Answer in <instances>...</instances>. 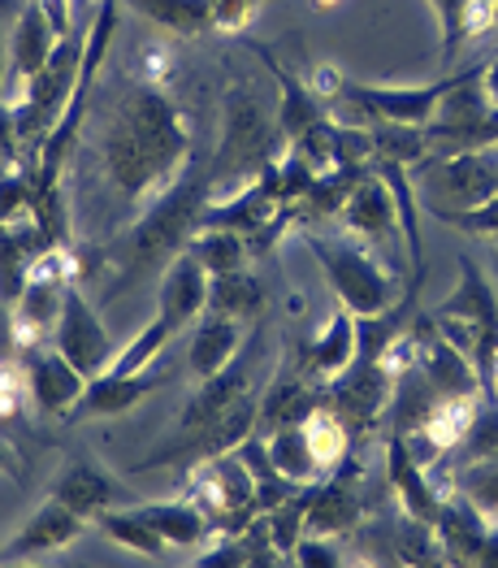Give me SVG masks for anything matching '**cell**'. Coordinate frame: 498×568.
Returning a JSON list of instances; mask_svg holds the SVG:
<instances>
[{
    "label": "cell",
    "instance_id": "obj_1",
    "mask_svg": "<svg viewBox=\"0 0 498 568\" xmlns=\"http://www.w3.org/2000/svg\"><path fill=\"white\" fill-rule=\"evenodd\" d=\"M100 156L113 191L135 209L174 187L191 156V131L174 95L161 83H131L104 122Z\"/></svg>",
    "mask_w": 498,
    "mask_h": 568
},
{
    "label": "cell",
    "instance_id": "obj_2",
    "mask_svg": "<svg viewBox=\"0 0 498 568\" xmlns=\"http://www.w3.org/2000/svg\"><path fill=\"white\" fill-rule=\"evenodd\" d=\"M209 200H213L209 165H200V170H182L174 187H165L148 209H139L135 226L113 247H104L109 270H118V283L109 286V295L131 291L135 283L152 278L156 270H165L179 252H186V243L200 231Z\"/></svg>",
    "mask_w": 498,
    "mask_h": 568
},
{
    "label": "cell",
    "instance_id": "obj_3",
    "mask_svg": "<svg viewBox=\"0 0 498 568\" xmlns=\"http://www.w3.org/2000/svg\"><path fill=\"white\" fill-rule=\"evenodd\" d=\"M277 140H282L277 118H270L247 88H234L226 95V140L209 165L213 200H226L247 183H256L265 174V165L277 156Z\"/></svg>",
    "mask_w": 498,
    "mask_h": 568
},
{
    "label": "cell",
    "instance_id": "obj_4",
    "mask_svg": "<svg viewBox=\"0 0 498 568\" xmlns=\"http://www.w3.org/2000/svg\"><path fill=\"white\" fill-rule=\"evenodd\" d=\"M411 187L420 195L425 213H434V222L486 204L490 195H498V143L425 156L411 170Z\"/></svg>",
    "mask_w": 498,
    "mask_h": 568
},
{
    "label": "cell",
    "instance_id": "obj_5",
    "mask_svg": "<svg viewBox=\"0 0 498 568\" xmlns=\"http://www.w3.org/2000/svg\"><path fill=\"white\" fill-rule=\"evenodd\" d=\"M304 247L317 256V265L325 270V283L334 286L338 304L352 308L356 317H377V313H390L399 304V283L364 247L347 243V239L325 243L317 235H304Z\"/></svg>",
    "mask_w": 498,
    "mask_h": 568
},
{
    "label": "cell",
    "instance_id": "obj_6",
    "mask_svg": "<svg viewBox=\"0 0 498 568\" xmlns=\"http://www.w3.org/2000/svg\"><path fill=\"white\" fill-rule=\"evenodd\" d=\"M186 499L222 534H238L243 525L261 517L256 477L247 469V460L238 456V447L213 456V460H204V465H195L191 481H186Z\"/></svg>",
    "mask_w": 498,
    "mask_h": 568
},
{
    "label": "cell",
    "instance_id": "obj_7",
    "mask_svg": "<svg viewBox=\"0 0 498 568\" xmlns=\"http://www.w3.org/2000/svg\"><path fill=\"white\" fill-rule=\"evenodd\" d=\"M395 382H399V361H395V343H390L386 356H356L338 378L325 382V404L347 422V429L368 434L390 413Z\"/></svg>",
    "mask_w": 498,
    "mask_h": 568
},
{
    "label": "cell",
    "instance_id": "obj_8",
    "mask_svg": "<svg viewBox=\"0 0 498 568\" xmlns=\"http://www.w3.org/2000/svg\"><path fill=\"white\" fill-rule=\"evenodd\" d=\"M52 343H57V352H61L74 369H83L88 378L104 374V369L113 365V356H118V347H113V338L104 331L100 313L88 304V295H83L79 283L65 286V304H61Z\"/></svg>",
    "mask_w": 498,
    "mask_h": 568
},
{
    "label": "cell",
    "instance_id": "obj_9",
    "mask_svg": "<svg viewBox=\"0 0 498 568\" xmlns=\"http://www.w3.org/2000/svg\"><path fill=\"white\" fill-rule=\"evenodd\" d=\"M321 399H325V386L313 378L304 352L295 347V361L286 356V361L277 365L273 382L265 386V395H261V408H256V438H270L277 429L299 426Z\"/></svg>",
    "mask_w": 498,
    "mask_h": 568
},
{
    "label": "cell",
    "instance_id": "obj_10",
    "mask_svg": "<svg viewBox=\"0 0 498 568\" xmlns=\"http://www.w3.org/2000/svg\"><path fill=\"white\" fill-rule=\"evenodd\" d=\"M468 74V70H464ZM464 74L438 79V83H416V88H373V83H343L338 100H352L360 113L373 122H408V126H425L434 118V109L443 104V95L451 92Z\"/></svg>",
    "mask_w": 498,
    "mask_h": 568
},
{
    "label": "cell",
    "instance_id": "obj_11",
    "mask_svg": "<svg viewBox=\"0 0 498 568\" xmlns=\"http://www.w3.org/2000/svg\"><path fill=\"white\" fill-rule=\"evenodd\" d=\"M18 361H22V378H27V390H31L35 408L65 417V413L79 404V395H83V386H88V374L74 369V365L57 352L52 338H48V343L22 347Z\"/></svg>",
    "mask_w": 498,
    "mask_h": 568
},
{
    "label": "cell",
    "instance_id": "obj_12",
    "mask_svg": "<svg viewBox=\"0 0 498 568\" xmlns=\"http://www.w3.org/2000/svg\"><path fill=\"white\" fill-rule=\"evenodd\" d=\"M88 521L79 513H70L61 499L48 495L44 504L31 513V521L22 525L4 547H0V565H31V560H44V556H57L65 551L70 542L83 538Z\"/></svg>",
    "mask_w": 498,
    "mask_h": 568
},
{
    "label": "cell",
    "instance_id": "obj_13",
    "mask_svg": "<svg viewBox=\"0 0 498 568\" xmlns=\"http://www.w3.org/2000/svg\"><path fill=\"white\" fill-rule=\"evenodd\" d=\"M174 374H95L88 378L79 404L65 413L70 422H100V417H126L131 408H139L148 395H156L161 386H170Z\"/></svg>",
    "mask_w": 498,
    "mask_h": 568
},
{
    "label": "cell",
    "instance_id": "obj_14",
    "mask_svg": "<svg viewBox=\"0 0 498 568\" xmlns=\"http://www.w3.org/2000/svg\"><path fill=\"white\" fill-rule=\"evenodd\" d=\"M48 495L61 499L70 513H79L83 521H95L104 508H118L126 499V486H122V477L109 474L100 460L74 456V460H65V469L57 474Z\"/></svg>",
    "mask_w": 498,
    "mask_h": 568
},
{
    "label": "cell",
    "instance_id": "obj_15",
    "mask_svg": "<svg viewBox=\"0 0 498 568\" xmlns=\"http://www.w3.org/2000/svg\"><path fill=\"white\" fill-rule=\"evenodd\" d=\"M364 521V486L360 474L343 460L334 474L317 481L313 508H308V529L304 534H325V538H343Z\"/></svg>",
    "mask_w": 498,
    "mask_h": 568
},
{
    "label": "cell",
    "instance_id": "obj_16",
    "mask_svg": "<svg viewBox=\"0 0 498 568\" xmlns=\"http://www.w3.org/2000/svg\"><path fill=\"white\" fill-rule=\"evenodd\" d=\"M247 390H256V386H252V361H230L226 369H217L213 378H200V386H195V395L186 399V408H182L179 426H174L170 438H186V434H195V429L213 426L217 417H226Z\"/></svg>",
    "mask_w": 498,
    "mask_h": 568
},
{
    "label": "cell",
    "instance_id": "obj_17",
    "mask_svg": "<svg viewBox=\"0 0 498 568\" xmlns=\"http://www.w3.org/2000/svg\"><path fill=\"white\" fill-rule=\"evenodd\" d=\"M209 283H213V274H209L191 252H179V256L161 270L156 313L174 326V334L186 331V326L209 308Z\"/></svg>",
    "mask_w": 498,
    "mask_h": 568
},
{
    "label": "cell",
    "instance_id": "obj_18",
    "mask_svg": "<svg viewBox=\"0 0 498 568\" xmlns=\"http://www.w3.org/2000/svg\"><path fill=\"white\" fill-rule=\"evenodd\" d=\"M243 347V322L217 313V308H204L195 317V331H191V347H186V365H191V378H213L217 369H226L230 361L238 356Z\"/></svg>",
    "mask_w": 498,
    "mask_h": 568
},
{
    "label": "cell",
    "instance_id": "obj_19",
    "mask_svg": "<svg viewBox=\"0 0 498 568\" xmlns=\"http://www.w3.org/2000/svg\"><path fill=\"white\" fill-rule=\"evenodd\" d=\"M52 48H57V31L48 22L44 4L22 0V9L13 13V40H9V92L22 88L44 65Z\"/></svg>",
    "mask_w": 498,
    "mask_h": 568
},
{
    "label": "cell",
    "instance_id": "obj_20",
    "mask_svg": "<svg viewBox=\"0 0 498 568\" xmlns=\"http://www.w3.org/2000/svg\"><path fill=\"white\" fill-rule=\"evenodd\" d=\"M338 217H343V226L352 231V235H368V239H386L399 231V209H395V191L390 183L373 170H364L360 183L352 187L347 195V204L338 209Z\"/></svg>",
    "mask_w": 498,
    "mask_h": 568
},
{
    "label": "cell",
    "instance_id": "obj_21",
    "mask_svg": "<svg viewBox=\"0 0 498 568\" xmlns=\"http://www.w3.org/2000/svg\"><path fill=\"white\" fill-rule=\"evenodd\" d=\"M386 474H390V486L399 490V504H404V513L411 517H420V521L438 525V513H443V499L434 495V486H429V469L411 456L408 438L404 434H390V447H386Z\"/></svg>",
    "mask_w": 498,
    "mask_h": 568
},
{
    "label": "cell",
    "instance_id": "obj_22",
    "mask_svg": "<svg viewBox=\"0 0 498 568\" xmlns=\"http://www.w3.org/2000/svg\"><path fill=\"white\" fill-rule=\"evenodd\" d=\"M356 347H360L356 313L343 308V304H338V313L325 322V331H321L317 338L299 343V352H304V361H308V369H313V378H317L321 386L329 378H338V374L356 361Z\"/></svg>",
    "mask_w": 498,
    "mask_h": 568
},
{
    "label": "cell",
    "instance_id": "obj_23",
    "mask_svg": "<svg viewBox=\"0 0 498 568\" xmlns=\"http://www.w3.org/2000/svg\"><path fill=\"white\" fill-rule=\"evenodd\" d=\"M256 57L270 65V74L277 79V92H282V109H277V131H282V140H299L308 126H317L325 122V100H321L308 83H299V79H291V70L273 57L270 48L256 44Z\"/></svg>",
    "mask_w": 498,
    "mask_h": 568
},
{
    "label": "cell",
    "instance_id": "obj_24",
    "mask_svg": "<svg viewBox=\"0 0 498 568\" xmlns=\"http://www.w3.org/2000/svg\"><path fill=\"white\" fill-rule=\"evenodd\" d=\"M126 9H135L143 22L182 36V40H200L209 31H217V4L213 0H122Z\"/></svg>",
    "mask_w": 498,
    "mask_h": 568
},
{
    "label": "cell",
    "instance_id": "obj_25",
    "mask_svg": "<svg viewBox=\"0 0 498 568\" xmlns=\"http://www.w3.org/2000/svg\"><path fill=\"white\" fill-rule=\"evenodd\" d=\"M139 513L156 525V534L170 542V547H200L209 534H213V521L191 504V499H170V504H139Z\"/></svg>",
    "mask_w": 498,
    "mask_h": 568
},
{
    "label": "cell",
    "instance_id": "obj_26",
    "mask_svg": "<svg viewBox=\"0 0 498 568\" xmlns=\"http://www.w3.org/2000/svg\"><path fill=\"white\" fill-rule=\"evenodd\" d=\"M209 308L230 313L238 322H252L265 313V283L243 265V270H230V274H213L209 283Z\"/></svg>",
    "mask_w": 498,
    "mask_h": 568
},
{
    "label": "cell",
    "instance_id": "obj_27",
    "mask_svg": "<svg viewBox=\"0 0 498 568\" xmlns=\"http://www.w3.org/2000/svg\"><path fill=\"white\" fill-rule=\"evenodd\" d=\"M304 434H308V447H313V456H317L321 474H334V469L347 460L352 429H347V422H343L325 399L304 417Z\"/></svg>",
    "mask_w": 498,
    "mask_h": 568
},
{
    "label": "cell",
    "instance_id": "obj_28",
    "mask_svg": "<svg viewBox=\"0 0 498 568\" xmlns=\"http://www.w3.org/2000/svg\"><path fill=\"white\" fill-rule=\"evenodd\" d=\"M186 252L209 270V274H230V270H243L252 261L247 252V239L226 226H200L195 239L186 243Z\"/></svg>",
    "mask_w": 498,
    "mask_h": 568
},
{
    "label": "cell",
    "instance_id": "obj_29",
    "mask_svg": "<svg viewBox=\"0 0 498 568\" xmlns=\"http://www.w3.org/2000/svg\"><path fill=\"white\" fill-rule=\"evenodd\" d=\"M265 443H270L273 465H277L282 474L291 477L295 486H308V481H321V465H317V456H313V447H308V434H304V422H299V426L277 429V434H270Z\"/></svg>",
    "mask_w": 498,
    "mask_h": 568
},
{
    "label": "cell",
    "instance_id": "obj_30",
    "mask_svg": "<svg viewBox=\"0 0 498 568\" xmlns=\"http://www.w3.org/2000/svg\"><path fill=\"white\" fill-rule=\"evenodd\" d=\"M95 521H100V529H104L113 542L131 547V551L148 556V560H161V556H165V547H170V542L156 534V525L148 521L139 508H126V513H113V508H104Z\"/></svg>",
    "mask_w": 498,
    "mask_h": 568
},
{
    "label": "cell",
    "instance_id": "obj_31",
    "mask_svg": "<svg viewBox=\"0 0 498 568\" xmlns=\"http://www.w3.org/2000/svg\"><path fill=\"white\" fill-rule=\"evenodd\" d=\"M170 338H174V326H170V322L156 313V317H152V322H148V326H143V331H139L135 338H131V343H126V347L113 356L109 374H143V369L156 361V352H161Z\"/></svg>",
    "mask_w": 498,
    "mask_h": 568
},
{
    "label": "cell",
    "instance_id": "obj_32",
    "mask_svg": "<svg viewBox=\"0 0 498 568\" xmlns=\"http://www.w3.org/2000/svg\"><path fill=\"white\" fill-rule=\"evenodd\" d=\"M455 490H459V495H468V499H472L490 521H498V456L459 465V474H455Z\"/></svg>",
    "mask_w": 498,
    "mask_h": 568
},
{
    "label": "cell",
    "instance_id": "obj_33",
    "mask_svg": "<svg viewBox=\"0 0 498 568\" xmlns=\"http://www.w3.org/2000/svg\"><path fill=\"white\" fill-rule=\"evenodd\" d=\"M27 165V148H22V135H18V118H13V100L4 95L0 100V179L22 170Z\"/></svg>",
    "mask_w": 498,
    "mask_h": 568
},
{
    "label": "cell",
    "instance_id": "obj_34",
    "mask_svg": "<svg viewBox=\"0 0 498 568\" xmlns=\"http://www.w3.org/2000/svg\"><path fill=\"white\" fill-rule=\"evenodd\" d=\"M438 222L451 226V231H464V235H498V195H490V200L477 204V209L447 213V217H438Z\"/></svg>",
    "mask_w": 498,
    "mask_h": 568
},
{
    "label": "cell",
    "instance_id": "obj_35",
    "mask_svg": "<svg viewBox=\"0 0 498 568\" xmlns=\"http://www.w3.org/2000/svg\"><path fill=\"white\" fill-rule=\"evenodd\" d=\"M291 565L334 568V565H343V551H338L334 538H325V534H304V538L291 547Z\"/></svg>",
    "mask_w": 498,
    "mask_h": 568
},
{
    "label": "cell",
    "instance_id": "obj_36",
    "mask_svg": "<svg viewBox=\"0 0 498 568\" xmlns=\"http://www.w3.org/2000/svg\"><path fill=\"white\" fill-rule=\"evenodd\" d=\"M429 9L438 13V27H443V57L451 61L455 48L464 44V0H429Z\"/></svg>",
    "mask_w": 498,
    "mask_h": 568
},
{
    "label": "cell",
    "instance_id": "obj_37",
    "mask_svg": "<svg viewBox=\"0 0 498 568\" xmlns=\"http://www.w3.org/2000/svg\"><path fill=\"white\" fill-rule=\"evenodd\" d=\"M195 565L200 568H238V565H252V551H247V538L243 534H226L213 551H204V556H195Z\"/></svg>",
    "mask_w": 498,
    "mask_h": 568
},
{
    "label": "cell",
    "instance_id": "obj_38",
    "mask_svg": "<svg viewBox=\"0 0 498 568\" xmlns=\"http://www.w3.org/2000/svg\"><path fill=\"white\" fill-rule=\"evenodd\" d=\"M213 4H217V31L238 36V31L256 18V9H261L265 0H213Z\"/></svg>",
    "mask_w": 498,
    "mask_h": 568
},
{
    "label": "cell",
    "instance_id": "obj_39",
    "mask_svg": "<svg viewBox=\"0 0 498 568\" xmlns=\"http://www.w3.org/2000/svg\"><path fill=\"white\" fill-rule=\"evenodd\" d=\"M498 22V0H464V40L486 36Z\"/></svg>",
    "mask_w": 498,
    "mask_h": 568
},
{
    "label": "cell",
    "instance_id": "obj_40",
    "mask_svg": "<svg viewBox=\"0 0 498 568\" xmlns=\"http://www.w3.org/2000/svg\"><path fill=\"white\" fill-rule=\"evenodd\" d=\"M18 361V331H13V304L0 295V365Z\"/></svg>",
    "mask_w": 498,
    "mask_h": 568
},
{
    "label": "cell",
    "instance_id": "obj_41",
    "mask_svg": "<svg viewBox=\"0 0 498 568\" xmlns=\"http://www.w3.org/2000/svg\"><path fill=\"white\" fill-rule=\"evenodd\" d=\"M477 83H481V92L490 95V104H498V57H490V61L481 65V74H477Z\"/></svg>",
    "mask_w": 498,
    "mask_h": 568
},
{
    "label": "cell",
    "instance_id": "obj_42",
    "mask_svg": "<svg viewBox=\"0 0 498 568\" xmlns=\"http://www.w3.org/2000/svg\"><path fill=\"white\" fill-rule=\"evenodd\" d=\"M4 88H9V52H4V22H0V100H4Z\"/></svg>",
    "mask_w": 498,
    "mask_h": 568
},
{
    "label": "cell",
    "instance_id": "obj_43",
    "mask_svg": "<svg viewBox=\"0 0 498 568\" xmlns=\"http://www.w3.org/2000/svg\"><path fill=\"white\" fill-rule=\"evenodd\" d=\"M18 469H22V465H18V456H13V452H9V443L0 438V474H18Z\"/></svg>",
    "mask_w": 498,
    "mask_h": 568
},
{
    "label": "cell",
    "instance_id": "obj_44",
    "mask_svg": "<svg viewBox=\"0 0 498 568\" xmlns=\"http://www.w3.org/2000/svg\"><path fill=\"white\" fill-rule=\"evenodd\" d=\"M22 9V0H0V18H9V13H18Z\"/></svg>",
    "mask_w": 498,
    "mask_h": 568
},
{
    "label": "cell",
    "instance_id": "obj_45",
    "mask_svg": "<svg viewBox=\"0 0 498 568\" xmlns=\"http://www.w3.org/2000/svg\"><path fill=\"white\" fill-rule=\"evenodd\" d=\"M317 9H334V4H343V0H313Z\"/></svg>",
    "mask_w": 498,
    "mask_h": 568
}]
</instances>
